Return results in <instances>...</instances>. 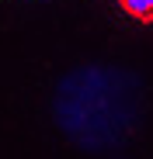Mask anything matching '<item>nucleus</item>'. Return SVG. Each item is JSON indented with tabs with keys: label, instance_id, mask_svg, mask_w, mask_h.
<instances>
[{
	"label": "nucleus",
	"instance_id": "nucleus-1",
	"mask_svg": "<svg viewBox=\"0 0 153 159\" xmlns=\"http://www.w3.org/2000/svg\"><path fill=\"white\" fill-rule=\"evenodd\" d=\"M118 7L139 24H153V0H118Z\"/></svg>",
	"mask_w": 153,
	"mask_h": 159
}]
</instances>
